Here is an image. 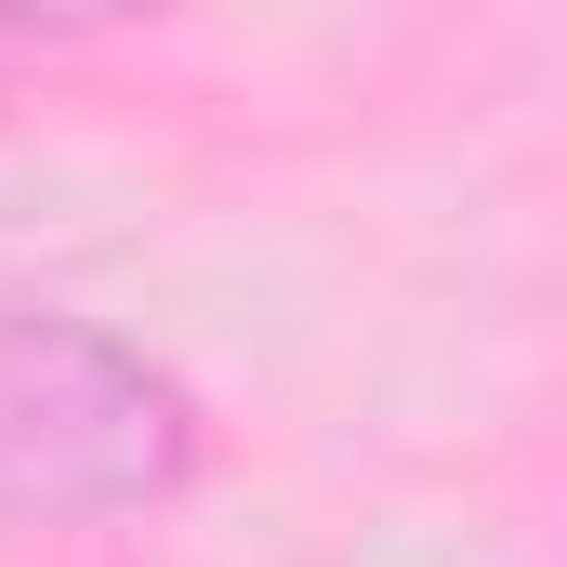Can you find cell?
I'll list each match as a JSON object with an SVG mask.
<instances>
[{"mask_svg":"<svg viewBox=\"0 0 567 567\" xmlns=\"http://www.w3.org/2000/svg\"><path fill=\"white\" fill-rule=\"evenodd\" d=\"M212 475V410L172 357L80 303H0V542L158 528Z\"/></svg>","mask_w":567,"mask_h":567,"instance_id":"1","label":"cell"},{"mask_svg":"<svg viewBox=\"0 0 567 567\" xmlns=\"http://www.w3.org/2000/svg\"><path fill=\"white\" fill-rule=\"evenodd\" d=\"M158 13H185V0H0V40L13 53H80V40H133Z\"/></svg>","mask_w":567,"mask_h":567,"instance_id":"2","label":"cell"}]
</instances>
